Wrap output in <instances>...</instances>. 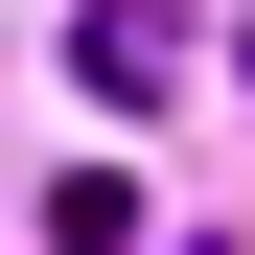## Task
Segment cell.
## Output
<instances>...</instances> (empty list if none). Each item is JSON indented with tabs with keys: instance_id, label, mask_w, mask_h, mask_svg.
Wrapping results in <instances>:
<instances>
[{
	"instance_id": "1",
	"label": "cell",
	"mask_w": 255,
	"mask_h": 255,
	"mask_svg": "<svg viewBox=\"0 0 255 255\" xmlns=\"http://www.w3.org/2000/svg\"><path fill=\"white\" fill-rule=\"evenodd\" d=\"M70 70H93L116 116H139V93H186V0H93V23H70Z\"/></svg>"
},
{
	"instance_id": "2",
	"label": "cell",
	"mask_w": 255,
	"mask_h": 255,
	"mask_svg": "<svg viewBox=\"0 0 255 255\" xmlns=\"http://www.w3.org/2000/svg\"><path fill=\"white\" fill-rule=\"evenodd\" d=\"M47 255H139V162H70L47 186Z\"/></svg>"
}]
</instances>
